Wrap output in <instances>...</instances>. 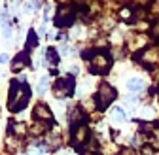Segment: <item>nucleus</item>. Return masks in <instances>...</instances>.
Wrapping results in <instances>:
<instances>
[{"label": "nucleus", "mask_w": 159, "mask_h": 155, "mask_svg": "<svg viewBox=\"0 0 159 155\" xmlns=\"http://www.w3.org/2000/svg\"><path fill=\"white\" fill-rule=\"evenodd\" d=\"M48 87H49V80H48V78H42V80H40V83H38V87H36L38 95H44V93L48 91Z\"/></svg>", "instance_id": "f3484780"}, {"label": "nucleus", "mask_w": 159, "mask_h": 155, "mask_svg": "<svg viewBox=\"0 0 159 155\" xmlns=\"http://www.w3.org/2000/svg\"><path fill=\"white\" fill-rule=\"evenodd\" d=\"M36 46H38V36H36L34 30H30V32H29V38H27V49H25V51H30V49L36 47Z\"/></svg>", "instance_id": "2eb2a0df"}, {"label": "nucleus", "mask_w": 159, "mask_h": 155, "mask_svg": "<svg viewBox=\"0 0 159 155\" xmlns=\"http://www.w3.org/2000/svg\"><path fill=\"white\" fill-rule=\"evenodd\" d=\"M46 121H38L36 125H34V129H32V132L34 134H42V132H46Z\"/></svg>", "instance_id": "6ab92c4d"}, {"label": "nucleus", "mask_w": 159, "mask_h": 155, "mask_svg": "<svg viewBox=\"0 0 159 155\" xmlns=\"http://www.w3.org/2000/svg\"><path fill=\"white\" fill-rule=\"evenodd\" d=\"M10 132L15 136H23V134H27V127L25 123H10Z\"/></svg>", "instance_id": "4468645a"}, {"label": "nucleus", "mask_w": 159, "mask_h": 155, "mask_svg": "<svg viewBox=\"0 0 159 155\" xmlns=\"http://www.w3.org/2000/svg\"><path fill=\"white\" fill-rule=\"evenodd\" d=\"M59 55H61V57H66V55H70V47H68V46H63L61 49H59Z\"/></svg>", "instance_id": "4be33fe9"}, {"label": "nucleus", "mask_w": 159, "mask_h": 155, "mask_svg": "<svg viewBox=\"0 0 159 155\" xmlns=\"http://www.w3.org/2000/svg\"><path fill=\"white\" fill-rule=\"evenodd\" d=\"M82 155H97V153H91V151H85V153H82Z\"/></svg>", "instance_id": "b1692460"}, {"label": "nucleus", "mask_w": 159, "mask_h": 155, "mask_svg": "<svg viewBox=\"0 0 159 155\" xmlns=\"http://www.w3.org/2000/svg\"><path fill=\"white\" fill-rule=\"evenodd\" d=\"M32 115H34L36 121H46V123H51V121H53V113H51L49 106L44 104V102H38V104L34 106Z\"/></svg>", "instance_id": "6e6552de"}, {"label": "nucleus", "mask_w": 159, "mask_h": 155, "mask_svg": "<svg viewBox=\"0 0 159 155\" xmlns=\"http://www.w3.org/2000/svg\"><path fill=\"white\" fill-rule=\"evenodd\" d=\"M59 57H61V55L57 53V49H53V47H48V49H46V59H48V63H49L51 66H57Z\"/></svg>", "instance_id": "ddd939ff"}, {"label": "nucleus", "mask_w": 159, "mask_h": 155, "mask_svg": "<svg viewBox=\"0 0 159 155\" xmlns=\"http://www.w3.org/2000/svg\"><path fill=\"white\" fill-rule=\"evenodd\" d=\"M84 57L89 61V72L91 74H106L112 68V57L108 51H97L93 49L91 53H84Z\"/></svg>", "instance_id": "f03ea898"}, {"label": "nucleus", "mask_w": 159, "mask_h": 155, "mask_svg": "<svg viewBox=\"0 0 159 155\" xmlns=\"http://www.w3.org/2000/svg\"><path fill=\"white\" fill-rule=\"evenodd\" d=\"M74 87H76V82H74L72 76L59 78V80L53 83V95L57 96V99H66V96H72Z\"/></svg>", "instance_id": "20e7f679"}, {"label": "nucleus", "mask_w": 159, "mask_h": 155, "mask_svg": "<svg viewBox=\"0 0 159 155\" xmlns=\"http://www.w3.org/2000/svg\"><path fill=\"white\" fill-rule=\"evenodd\" d=\"M2 30H4V36H6V40H10L11 38V29H10V25H2Z\"/></svg>", "instance_id": "412c9836"}, {"label": "nucleus", "mask_w": 159, "mask_h": 155, "mask_svg": "<svg viewBox=\"0 0 159 155\" xmlns=\"http://www.w3.org/2000/svg\"><path fill=\"white\" fill-rule=\"evenodd\" d=\"M116 96H117V93H116V89H114L110 83H101V85H98L97 95H95L97 108H98V110H106V108L114 102Z\"/></svg>", "instance_id": "7ed1b4c3"}, {"label": "nucleus", "mask_w": 159, "mask_h": 155, "mask_svg": "<svg viewBox=\"0 0 159 155\" xmlns=\"http://www.w3.org/2000/svg\"><path fill=\"white\" fill-rule=\"evenodd\" d=\"M119 17L131 23V21H133V17H134V10H131V8H123L121 11H119Z\"/></svg>", "instance_id": "dca6fc26"}, {"label": "nucleus", "mask_w": 159, "mask_h": 155, "mask_svg": "<svg viewBox=\"0 0 159 155\" xmlns=\"http://www.w3.org/2000/svg\"><path fill=\"white\" fill-rule=\"evenodd\" d=\"M74 13H76V10L72 6H61L59 11H57V15H55V27H68V25H72Z\"/></svg>", "instance_id": "423d86ee"}, {"label": "nucleus", "mask_w": 159, "mask_h": 155, "mask_svg": "<svg viewBox=\"0 0 159 155\" xmlns=\"http://www.w3.org/2000/svg\"><path fill=\"white\" fill-rule=\"evenodd\" d=\"M61 155H72V153H70V151H63Z\"/></svg>", "instance_id": "393cba45"}, {"label": "nucleus", "mask_w": 159, "mask_h": 155, "mask_svg": "<svg viewBox=\"0 0 159 155\" xmlns=\"http://www.w3.org/2000/svg\"><path fill=\"white\" fill-rule=\"evenodd\" d=\"M30 64V57H29V51H21L15 59H13V63H11V70L13 72H19L21 68H25V66H29Z\"/></svg>", "instance_id": "9d476101"}, {"label": "nucleus", "mask_w": 159, "mask_h": 155, "mask_svg": "<svg viewBox=\"0 0 159 155\" xmlns=\"http://www.w3.org/2000/svg\"><path fill=\"white\" fill-rule=\"evenodd\" d=\"M30 100V87L27 85L25 78H19V80H13L10 85V96H8V110L17 113L21 112Z\"/></svg>", "instance_id": "f257e3e1"}, {"label": "nucleus", "mask_w": 159, "mask_h": 155, "mask_svg": "<svg viewBox=\"0 0 159 155\" xmlns=\"http://www.w3.org/2000/svg\"><path fill=\"white\" fill-rule=\"evenodd\" d=\"M134 61H138V63H142L144 66L152 68V64H155V63L159 61V53H157L155 47H152V49H144V51H140L138 55H134Z\"/></svg>", "instance_id": "0eeeda50"}, {"label": "nucleus", "mask_w": 159, "mask_h": 155, "mask_svg": "<svg viewBox=\"0 0 159 155\" xmlns=\"http://www.w3.org/2000/svg\"><path fill=\"white\" fill-rule=\"evenodd\" d=\"M85 121V112L80 108V106H74V108H70V112H68V123H70V127H76V125H82Z\"/></svg>", "instance_id": "1a4fd4ad"}, {"label": "nucleus", "mask_w": 159, "mask_h": 155, "mask_svg": "<svg viewBox=\"0 0 159 155\" xmlns=\"http://www.w3.org/2000/svg\"><path fill=\"white\" fill-rule=\"evenodd\" d=\"M117 155H138L133 148H121V149H119V153Z\"/></svg>", "instance_id": "aec40b11"}, {"label": "nucleus", "mask_w": 159, "mask_h": 155, "mask_svg": "<svg viewBox=\"0 0 159 155\" xmlns=\"http://www.w3.org/2000/svg\"><path fill=\"white\" fill-rule=\"evenodd\" d=\"M150 36L153 38L155 42H159V19H157V21H153V25L150 29Z\"/></svg>", "instance_id": "a211bd4d"}, {"label": "nucleus", "mask_w": 159, "mask_h": 155, "mask_svg": "<svg viewBox=\"0 0 159 155\" xmlns=\"http://www.w3.org/2000/svg\"><path fill=\"white\" fill-rule=\"evenodd\" d=\"M87 142H89V127L85 123L72 127V146L82 149L84 146H87Z\"/></svg>", "instance_id": "39448f33"}, {"label": "nucleus", "mask_w": 159, "mask_h": 155, "mask_svg": "<svg viewBox=\"0 0 159 155\" xmlns=\"http://www.w3.org/2000/svg\"><path fill=\"white\" fill-rule=\"evenodd\" d=\"M146 87L144 80H140V78H131V80L127 82V89L133 91V93H138V91H142Z\"/></svg>", "instance_id": "f8f14e48"}, {"label": "nucleus", "mask_w": 159, "mask_h": 155, "mask_svg": "<svg viewBox=\"0 0 159 155\" xmlns=\"http://www.w3.org/2000/svg\"><path fill=\"white\" fill-rule=\"evenodd\" d=\"M8 59H10V57H8L6 53H4V55H0V63H2V64H4V63H8Z\"/></svg>", "instance_id": "5701e85b"}, {"label": "nucleus", "mask_w": 159, "mask_h": 155, "mask_svg": "<svg viewBox=\"0 0 159 155\" xmlns=\"http://www.w3.org/2000/svg\"><path fill=\"white\" fill-rule=\"evenodd\" d=\"M112 121H116V123H125L127 121V112H125V108L116 106L112 110Z\"/></svg>", "instance_id": "9b49d317"}]
</instances>
